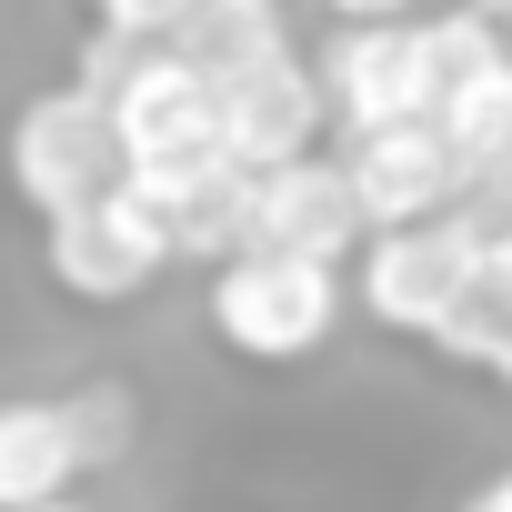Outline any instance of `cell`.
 <instances>
[{"label":"cell","instance_id":"19","mask_svg":"<svg viewBox=\"0 0 512 512\" xmlns=\"http://www.w3.org/2000/svg\"><path fill=\"white\" fill-rule=\"evenodd\" d=\"M492 382H502V392H512V362H502V372H492Z\"/></svg>","mask_w":512,"mask_h":512},{"label":"cell","instance_id":"6","mask_svg":"<svg viewBox=\"0 0 512 512\" xmlns=\"http://www.w3.org/2000/svg\"><path fill=\"white\" fill-rule=\"evenodd\" d=\"M322 91H332V131L372 141V131H412L442 111V41L432 21H372V31H332L322 51Z\"/></svg>","mask_w":512,"mask_h":512},{"label":"cell","instance_id":"2","mask_svg":"<svg viewBox=\"0 0 512 512\" xmlns=\"http://www.w3.org/2000/svg\"><path fill=\"white\" fill-rule=\"evenodd\" d=\"M141 432V402L121 382H81L61 402H0V512L71 502L81 472H101Z\"/></svg>","mask_w":512,"mask_h":512},{"label":"cell","instance_id":"14","mask_svg":"<svg viewBox=\"0 0 512 512\" xmlns=\"http://www.w3.org/2000/svg\"><path fill=\"white\" fill-rule=\"evenodd\" d=\"M191 11H201V0H91V31L161 51V41H181V31H191Z\"/></svg>","mask_w":512,"mask_h":512},{"label":"cell","instance_id":"1","mask_svg":"<svg viewBox=\"0 0 512 512\" xmlns=\"http://www.w3.org/2000/svg\"><path fill=\"white\" fill-rule=\"evenodd\" d=\"M0 171H11L21 211L51 231V221L111 201V191L131 181V151H121V121H111V101H101L91 81H51V91H31V101L11 111Z\"/></svg>","mask_w":512,"mask_h":512},{"label":"cell","instance_id":"9","mask_svg":"<svg viewBox=\"0 0 512 512\" xmlns=\"http://www.w3.org/2000/svg\"><path fill=\"white\" fill-rule=\"evenodd\" d=\"M211 91H221V161H241V171H292L332 131L322 61H292V51L241 71V81H211Z\"/></svg>","mask_w":512,"mask_h":512},{"label":"cell","instance_id":"17","mask_svg":"<svg viewBox=\"0 0 512 512\" xmlns=\"http://www.w3.org/2000/svg\"><path fill=\"white\" fill-rule=\"evenodd\" d=\"M462 11H482V21H512V0H462Z\"/></svg>","mask_w":512,"mask_h":512},{"label":"cell","instance_id":"4","mask_svg":"<svg viewBox=\"0 0 512 512\" xmlns=\"http://www.w3.org/2000/svg\"><path fill=\"white\" fill-rule=\"evenodd\" d=\"M492 241H512V231H492V221H472V211H442V221L382 231L362 262H352V302H362L382 332L432 342V332L452 322V302L472 292V272H482V251H492Z\"/></svg>","mask_w":512,"mask_h":512},{"label":"cell","instance_id":"10","mask_svg":"<svg viewBox=\"0 0 512 512\" xmlns=\"http://www.w3.org/2000/svg\"><path fill=\"white\" fill-rule=\"evenodd\" d=\"M342 171H352V191H362L372 241H382V231H412V221H442V211L472 201V171H462V151L442 141V121L342 141Z\"/></svg>","mask_w":512,"mask_h":512},{"label":"cell","instance_id":"16","mask_svg":"<svg viewBox=\"0 0 512 512\" xmlns=\"http://www.w3.org/2000/svg\"><path fill=\"white\" fill-rule=\"evenodd\" d=\"M462 512H512V462H502V472H492V482H482V492H472Z\"/></svg>","mask_w":512,"mask_h":512},{"label":"cell","instance_id":"7","mask_svg":"<svg viewBox=\"0 0 512 512\" xmlns=\"http://www.w3.org/2000/svg\"><path fill=\"white\" fill-rule=\"evenodd\" d=\"M111 121H121L131 181H181V171L221 161V91H211V71H191L171 41L131 61V81L111 91Z\"/></svg>","mask_w":512,"mask_h":512},{"label":"cell","instance_id":"8","mask_svg":"<svg viewBox=\"0 0 512 512\" xmlns=\"http://www.w3.org/2000/svg\"><path fill=\"white\" fill-rule=\"evenodd\" d=\"M432 41H442V141L462 151V171H472V191L482 181H512V41H502V21H482V11H452L432 21Z\"/></svg>","mask_w":512,"mask_h":512},{"label":"cell","instance_id":"11","mask_svg":"<svg viewBox=\"0 0 512 512\" xmlns=\"http://www.w3.org/2000/svg\"><path fill=\"white\" fill-rule=\"evenodd\" d=\"M362 241H372V221H362V191H352L342 151H312V161H292V171H262V221H251V251L352 272Z\"/></svg>","mask_w":512,"mask_h":512},{"label":"cell","instance_id":"15","mask_svg":"<svg viewBox=\"0 0 512 512\" xmlns=\"http://www.w3.org/2000/svg\"><path fill=\"white\" fill-rule=\"evenodd\" d=\"M342 31H372V21H422V0H332Z\"/></svg>","mask_w":512,"mask_h":512},{"label":"cell","instance_id":"18","mask_svg":"<svg viewBox=\"0 0 512 512\" xmlns=\"http://www.w3.org/2000/svg\"><path fill=\"white\" fill-rule=\"evenodd\" d=\"M41 512H91V502H81V492H71V502H41Z\"/></svg>","mask_w":512,"mask_h":512},{"label":"cell","instance_id":"3","mask_svg":"<svg viewBox=\"0 0 512 512\" xmlns=\"http://www.w3.org/2000/svg\"><path fill=\"white\" fill-rule=\"evenodd\" d=\"M352 312V272L282 262V251H241L211 272V332L241 362H312Z\"/></svg>","mask_w":512,"mask_h":512},{"label":"cell","instance_id":"5","mask_svg":"<svg viewBox=\"0 0 512 512\" xmlns=\"http://www.w3.org/2000/svg\"><path fill=\"white\" fill-rule=\"evenodd\" d=\"M171 262H181V241H171V221H161V201H151L141 181H121L111 201H91V211H71V221L41 231V272H51L81 312L141 302Z\"/></svg>","mask_w":512,"mask_h":512},{"label":"cell","instance_id":"13","mask_svg":"<svg viewBox=\"0 0 512 512\" xmlns=\"http://www.w3.org/2000/svg\"><path fill=\"white\" fill-rule=\"evenodd\" d=\"M432 352H442V362H472V372H502V362H512V241L482 251V272H472V292L452 302V322L432 332Z\"/></svg>","mask_w":512,"mask_h":512},{"label":"cell","instance_id":"12","mask_svg":"<svg viewBox=\"0 0 512 512\" xmlns=\"http://www.w3.org/2000/svg\"><path fill=\"white\" fill-rule=\"evenodd\" d=\"M171 51H181L191 71H211V81H241V71L282 61V51H292V31H282V0H201L191 31H181Z\"/></svg>","mask_w":512,"mask_h":512}]
</instances>
